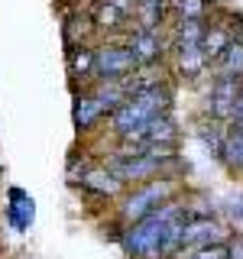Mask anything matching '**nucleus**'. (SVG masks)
<instances>
[{"label": "nucleus", "instance_id": "f257e3e1", "mask_svg": "<svg viewBox=\"0 0 243 259\" xmlns=\"http://www.w3.org/2000/svg\"><path fill=\"white\" fill-rule=\"evenodd\" d=\"M194 217L191 207H182L175 201L162 204L159 210H152L149 217H143L140 224H130L120 237V246L130 259H169L178 256L182 246V233L188 221Z\"/></svg>", "mask_w": 243, "mask_h": 259}, {"label": "nucleus", "instance_id": "f03ea898", "mask_svg": "<svg viewBox=\"0 0 243 259\" xmlns=\"http://www.w3.org/2000/svg\"><path fill=\"white\" fill-rule=\"evenodd\" d=\"M169 104H172V94H169V88H162V84L130 94L127 101L113 110V117H110L113 133H117L120 140H127V136H133L143 123H149L152 117L169 113Z\"/></svg>", "mask_w": 243, "mask_h": 259}, {"label": "nucleus", "instance_id": "7ed1b4c3", "mask_svg": "<svg viewBox=\"0 0 243 259\" xmlns=\"http://www.w3.org/2000/svg\"><path fill=\"white\" fill-rule=\"evenodd\" d=\"M172 149H146V152H117L110 159V172L120 182H146V178H156L166 165H172Z\"/></svg>", "mask_w": 243, "mask_h": 259}, {"label": "nucleus", "instance_id": "20e7f679", "mask_svg": "<svg viewBox=\"0 0 243 259\" xmlns=\"http://www.w3.org/2000/svg\"><path fill=\"white\" fill-rule=\"evenodd\" d=\"M172 191H175V182H172V178H162V182H146V185H140V188H136L124 201L120 217H124L127 224H140L143 217L152 214V210H159L162 204H169Z\"/></svg>", "mask_w": 243, "mask_h": 259}, {"label": "nucleus", "instance_id": "39448f33", "mask_svg": "<svg viewBox=\"0 0 243 259\" xmlns=\"http://www.w3.org/2000/svg\"><path fill=\"white\" fill-rule=\"evenodd\" d=\"M140 68L136 55L130 52V46H101L97 49V65L94 75L101 81H130V75Z\"/></svg>", "mask_w": 243, "mask_h": 259}, {"label": "nucleus", "instance_id": "423d86ee", "mask_svg": "<svg viewBox=\"0 0 243 259\" xmlns=\"http://www.w3.org/2000/svg\"><path fill=\"white\" fill-rule=\"evenodd\" d=\"M240 78H227L217 75L211 81V91H208V113L211 120H233V110H237V97H240Z\"/></svg>", "mask_w": 243, "mask_h": 259}, {"label": "nucleus", "instance_id": "0eeeda50", "mask_svg": "<svg viewBox=\"0 0 243 259\" xmlns=\"http://www.w3.org/2000/svg\"><path fill=\"white\" fill-rule=\"evenodd\" d=\"M221 224L217 221H211V217H201V214H194L188 227H185V233H182V246H178V256L182 253H188L194 256L198 249H208V246H221Z\"/></svg>", "mask_w": 243, "mask_h": 259}, {"label": "nucleus", "instance_id": "6e6552de", "mask_svg": "<svg viewBox=\"0 0 243 259\" xmlns=\"http://www.w3.org/2000/svg\"><path fill=\"white\" fill-rule=\"evenodd\" d=\"M127 46H130V52L136 55V65L140 68H149V65H156L162 59V39H159V29H136V32H130V39H127Z\"/></svg>", "mask_w": 243, "mask_h": 259}, {"label": "nucleus", "instance_id": "1a4fd4ad", "mask_svg": "<svg viewBox=\"0 0 243 259\" xmlns=\"http://www.w3.org/2000/svg\"><path fill=\"white\" fill-rule=\"evenodd\" d=\"M7 221H10V227L16 233H26L32 221H36V201L29 198L23 188H10V194H7Z\"/></svg>", "mask_w": 243, "mask_h": 259}, {"label": "nucleus", "instance_id": "9d476101", "mask_svg": "<svg viewBox=\"0 0 243 259\" xmlns=\"http://www.w3.org/2000/svg\"><path fill=\"white\" fill-rule=\"evenodd\" d=\"M78 185H81L85 191H91V194L110 198V194L120 188V178L113 175L110 168H81V178H78Z\"/></svg>", "mask_w": 243, "mask_h": 259}, {"label": "nucleus", "instance_id": "9b49d317", "mask_svg": "<svg viewBox=\"0 0 243 259\" xmlns=\"http://www.w3.org/2000/svg\"><path fill=\"white\" fill-rule=\"evenodd\" d=\"M233 39H237V32H230L227 26H208L205 29V55H208V62H221Z\"/></svg>", "mask_w": 243, "mask_h": 259}, {"label": "nucleus", "instance_id": "f8f14e48", "mask_svg": "<svg viewBox=\"0 0 243 259\" xmlns=\"http://www.w3.org/2000/svg\"><path fill=\"white\" fill-rule=\"evenodd\" d=\"M221 159H224L230 168L243 172V123H230V126H227V140H224Z\"/></svg>", "mask_w": 243, "mask_h": 259}, {"label": "nucleus", "instance_id": "ddd939ff", "mask_svg": "<svg viewBox=\"0 0 243 259\" xmlns=\"http://www.w3.org/2000/svg\"><path fill=\"white\" fill-rule=\"evenodd\" d=\"M107 110L101 101H97L94 94H88V97H75V113H71V120H75V126L78 130H88V126H94V120L101 117V113Z\"/></svg>", "mask_w": 243, "mask_h": 259}, {"label": "nucleus", "instance_id": "4468645a", "mask_svg": "<svg viewBox=\"0 0 243 259\" xmlns=\"http://www.w3.org/2000/svg\"><path fill=\"white\" fill-rule=\"evenodd\" d=\"M94 65H97V52H91V49L78 46V49H71V52H68V68H71V75H75V78L94 75Z\"/></svg>", "mask_w": 243, "mask_h": 259}, {"label": "nucleus", "instance_id": "2eb2a0df", "mask_svg": "<svg viewBox=\"0 0 243 259\" xmlns=\"http://www.w3.org/2000/svg\"><path fill=\"white\" fill-rule=\"evenodd\" d=\"M217 65H221V75H227V78H240L243 75V36L233 39L230 49L224 52V59Z\"/></svg>", "mask_w": 243, "mask_h": 259}, {"label": "nucleus", "instance_id": "dca6fc26", "mask_svg": "<svg viewBox=\"0 0 243 259\" xmlns=\"http://www.w3.org/2000/svg\"><path fill=\"white\" fill-rule=\"evenodd\" d=\"M127 16H130V13L120 10L117 4L101 0V4H97V10H94V23H97V26H104V29H117V26H124Z\"/></svg>", "mask_w": 243, "mask_h": 259}, {"label": "nucleus", "instance_id": "f3484780", "mask_svg": "<svg viewBox=\"0 0 243 259\" xmlns=\"http://www.w3.org/2000/svg\"><path fill=\"white\" fill-rule=\"evenodd\" d=\"M198 136H201V143H205L208 149L214 152V156H221V152H224V140H227V130H224L221 123H217V120H214V123H211V126L205 123V126L198 130Z\"/></svg>", "mask_w": 243, "mask_h": 259}, {"label": "nucleus", "instance_id": "a211bd4d", "mask_svg": "<svg viewBox=\"0 0 243 259\" xmlns=\"http://www.w3.org/2000/svg\"><path fill=\"white\" fill-rule=\"evenodd\" d=\"M169 4L178 10L182 20H205L208 13V0H169Z\"/></svg>", "mask_w": 243, "mask_h": 259}, {"label": "nucleus", "instance_id": "6ab92c4d", "mask_svg": "<svg viewBox=\"0 0 243 259\" xmlns=\"http://www.w3.org/2000/svg\"><path fill=\"white\" fill-rule=\"evenodd\" d=\"M224 249H227V259H243V233H237Z\"/></svg>", "mask_w": 243, "mask_h": 259}, {"label": "nucleus", "instance_id": "aec40b11", "mask_svg": "<svg viewBox=\"0 0 243 259\" xmlns=\"http://www.w3.org/2000/svg\"><path fill=\"white\" fill-rule=\"evenodd\" d=\"M230 123H243V88H240V97H237V110H233V120Z\"/></svg>", "mask_w": 243, "mask_h": 259}]
</instances>
